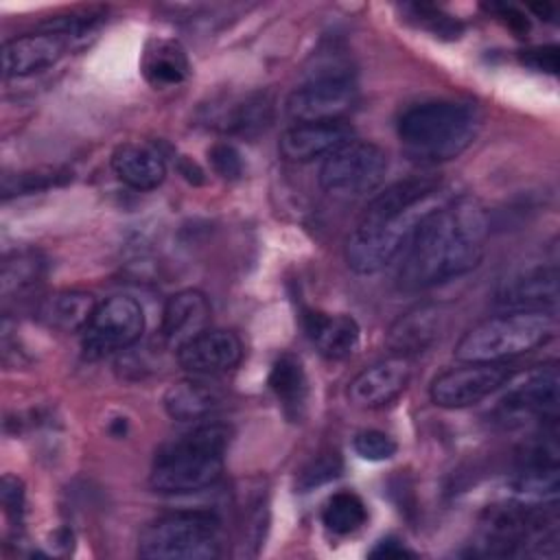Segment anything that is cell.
Segmentation results:
<instances>
[{"label": "cell", "instance_id": "obj_1", "mask_svg": "<svg viewBox=\"0 0 560 560\" xmlns=\"http://www.w3.org/2000/svg\"><path fill=\"white\" fill-rule=\"evenodd\" d=\"M488 241V219L472 199L438 203L429 210L402 249L398 287L422 291L472 271Z\"/></svg>", "mask_w": 560, "mask_h": 560}, {"label": "cell", "instance_id": "obj_2", "mask_svg": "<svg viewBox=\"0 0 560 560\" xmlns=\"http://www.w3.org/2000/svg\"><path fill=\"white\" fill-rule=\"evenodd\" d=\"M440 179L413 175L378 192L346 238V262L359 276L387 267L402 254L422 217L438 206Z\"/></svg>", "mask_w": 560, "mask_h": 560}, {"label": "cell", "instance_id": "obj_3", "mask_svg": "<svg viewBox=\"0 0 560 560\" xmlns=\"http://www.w3.org/2000/svg\"><path fill=\"white\" fill-rule=\"evenodd\" d=\"M481 127L479 109L455 98H427L405 107L396 120L402 151L418 162L438 164L464 153Z\"/></svg>", "mask_w": 560, "mask_h": 560}, {"label": "cell", "instance_id": "obj_4", "mask_svg": "<svg viewBox=\"0 0 560 560\" xmlns=\"http://www.w3.org/2000/svg\"><path fill=\"white\" fill-rule=\"evenodd\" d=\"M230 440L228 424L208 422L162 444L151 462V488L162 494H190L210 488L223 472Z\"/></svg>", "mask_w": 560, "mask_h": 560}, {"label": "cell", "instance_id": "obj_5", "mask_svg": "<svg viewBox=\"0 0 560 560\" xmlns=\"http://www.w3.org/2000/svg\"><path fill=\"white\" fill-rule=\"evenodd\" d=\"M553 315L540 308H510L475 324L455 346L459 361H510L542 346L553 335Z\"/></svg>", "mask_w": 560, "mask_h": 560}, {"label": "cell", "instance_id": "obj_6", "mask_svg": "<svg viewBox=\"0 0 560 560\" xmlns=\"http://www.w3.org/2000/svg\"><path fill=\"white\" fill-rule=\"evenodd\" d=\"M221 553V518L210 510L162 514L138 538V556L147 560H212Z\"/></svg>", "mask_w": 560, "mask_h": 560}, {"label": "cell", "instance_id": "obj_7", "mask_svg": "<svg viewBox=\"0 0 560 560\" xmlns=\"http://www.w3.org/2000/svg\"><path fill=\"white\" fill-rule=\"evenodd\" d=\"M556 512L536 503L510 501L492 505L481 518V545L490 556H514L518 551L545 553V545L556 547Z\"/></svg>", "mask_w": 560, "mask_h": 560}, {"label": "cell", "instance_id": "obj_8", "mask_svg": "<svg viewBox=\"0 0 560 560\" xmlns=\"http://www.w3.org/2000/svg\"><path fill=\"white\" fill-rule=\"evenodd\" d=\"M387 171V153L368 140H350L324 158L319 186L332 199H361L376 190Z\"/></svg>", "mask_w": 560, "mask_h": 560}, {"label": "cell", "instance_id": "obj_9", "mask_svg": "<svg viewBox=\"0 0 560 560\" xmlns=\"http://www.w3.org/2000/svg\"><path fill=\"white\" fill-rule=\"evenodd\" d=\"M359 88L350 72L326 70L295 88L287 103V116L293 122H326L346 120V114L357 105Z\"/></svg>", "mask_w": 560, "mask_h": 560}, {"label": "cell", "instance_id": "obj_10", "mask_svg": "<svg viewBox=\"0 0 560 560\" xmlns=\"http://www.w3.org/2000/svg\"><path fill=\"white\" fill-rule=\"evenodd\" d=\"M144 330V313L131 295H112L101 302L81 332L88 359H103L133 346Z\"/></svg>", "mask_w": 560, "mask_h": 560}, {"label": "cell", "instance_id": "obj_11", "mask_svg": "<svg viewBox=\"0 0 560 560\" xmlns=\"http://www.w3.org/2000/svg\"><path fill=\"white\" fill-rule=\"evenodd\" d=\"M514 370L508 361L479 363L462 361V365L444 370L429 385V396L438 407L464 409L481 402L512 378Z\"/></svg>", "mask_w": 560, "mask_h": 560}, {"label": "cell", "instance_id": "obj_12", "mask_svg": "<svg viewBox=\"0 0 560 560\" xmlns=\"http://www.w3.org/2000/svg\"><path fill=\"white\" fill-rule=\"evenodd\" d=\"M74 42H79L77 35L55 24H46L35 33L18 35L2 46V74L4 79H13L48 70L72 48Z\"/></svg>", "mask_w": 560, "mask_h": 560}, {"label": "cell", "instance_id": "obj_13", "mask_svg": "<svg viewBox=\"0 0 560 560\" xmlns=\"http://www.w3.org/2000/svg\"><path fill=\"white\" fill-rule=\"evenodd\" d=\"M558 418V368L542 365L512 387L499 402V420L523 424L529 420L556 422Z\"/></svg>", "mask_w": 560, "mask_h": 560}, {"label": "cell", "instance_id": "obj_14", "mask_svg": "<svg viewBox=\"0 0 560 560\" xmlns=\"http://www.w3.org/2000/svg\"><path fill=\"white\" fill-rule=\"evenodd\" d=\"M411 381L409 357H387L359 372L346 389L348 400L359 409H381L394 402Z\"/></svg>", "mask_w": 560, "mask_h": 560}, {"label": "cell", "instance_id": "obj_15", "mask_svg": "<svg viewBox=\"0 0 560 560\" xmlns=\"http://www.w3.org/2000/svg\"><path fill=\"white\" fill-rule=\"evenodd\" d=\"M243 359L236 332L208 328L177 350V363L192 376H217L234 370Z\"/></svg>", "mask_w": 560, "mask_h": 560}, {"label": "cell", "instance_id": "obj_16", "mask_svg": "<svg viewBox=\"0 0 560 560\" xmlns=\"http://www.w3.org/2000/svg\"><path fill=\"white\" fill-rule=\"evenodd\" d=\"M271 116V96L267 92H247L208 105L203 122L221 133L256 136L269 127Z\"/></svg>", "mask_w": 560, "mask_h": 560}, {"label": "cell", "instance_id": "obj_17", "mask_svg": "<svg viewBox=\"0 0 560 560\" xmlns=\"http://www.w3.org/2000/svg\"><path fill=\"white\" fill-rule=\"evenodd\" d=\"M350 140H354V129L348 120L295 122L280 136L278 151L289 162H311L330 155Z\"/></svg>", "mask_w": 560, "mask_h": 560}, {"label": "cell", "instance_id": "obj_18", "mask_svg": "<svg viewBox=\"0 0 560 560\" xmlns=\"http://www.w3.org/2000/svg\"><path fill=\"white\" fill-rule=\"evenodd\" d=\"M516 490L529 499L545 501L556 499L558 492V442H556V424L542 429V435L534 440L525 455L521 457V466L516 470Z\"/></svg>", "mask_w": 560, "mask_h": 560}, {"label": "cell", "instance_id": "obj_19", "mask_svg": "<svg viewBox=\"0 0 560 560\" xmlns=\"http://www.w3.org/2000/svg\"><path fill=\"white\" fill-rule=\"evenodd\" d=\"M210 328V302L197 289H184L173 293L162 311V337L171 350H179L184 343Z\"/></svg>", "mask_w": 560, "mask_h": 560}, {"label": "cell", "instance_id": "obj_20", "mask_svg": "<svg viewBox=\"0 0 560 560\" xmlns=\"http://www.w3.org/2000/svg\"><path fill=\"white\" fill-rule=\"evenodd\" d=\"M304 330L317 352L330 361L348 359L361 339V328L352 315L346 313H322V311H306L302 315Z\"/></svg>", "mask_w": 560, "mask_h": 560}, {"label": "cell", "instance_id": "obj_21", "mask_svg": "<svg viewBox=\"0 0 560 560\" xmlns=\"http://www.w3.org/2000/svg\"><path fill=\"white\" fill-rule=\"evenodd\" d=\"M444 306L440 304H418L402 313L387 332L389 348L400 357H411L424 352L444 326Z\"/></svg>", "mask_w": 560, "mask_h": 560}, {"label": "cell", "instance_id": "obj_22", "mask_svg": "<svg viewBox=\"0 0 560 560\" xmlns=\"http://www.w3.org/2000/svg\"><path fill=\"white\" fill-rule=\"evenodd\" d=\"M112 171L133 190H153L166 177V162L149 144L122 142L112 153Z\"/></svg>", "mask_w": 560, "mask_h": 560}, {"label": "cell", "instance_id": "obj_23", "mask_svg": "<svg viewBox=\"0 0 560 560\" xmlns=\"http://www.w3.org/2000/svg\"><path fill=\"white\" fill-rule=\"evenodd\" d=\"M140 72L155 90L177 88L190 77V59L179 42L153 37L142 50Z\"/></svg>", "mask_w": 560, "mask_h": 560}, {"label": "cell", "instance_id": "obj_24", "mask_svg": "<svg viewBox=\"0 0 560 560\" xmlns=\"http://www.w3.org/2000/svg\"><path fill=\"white\" fill-rule=\"evenodd\" d=\"M267 383L284 416L289 420H300L308 402V376L302 359L293 352L278 354L271 363Z\"/></svg>", "mask_w": 560, "mask_h": 560}, {"label": "cell", "instance_id": "obj_25", "mask_svg": "<svg viewBox=\"0 0 560 560\" xmlns=\"http://www.w3.org/2000/svg\"><path fill=\"white\" fill-rule=\"evenodd\" d=\"M556 271L534 267L505 280L497 291V302L508 308H540L556 304Z\"/></svg>", "mask_w": 560, "mask_h": 560}, {"label": "cell", "instance_id": "obj_26", "mask_svg": "<svg viewBox=\"0 0 560 560\" xmlns=\"http://www.w3.org/2000/svg\"><path fill=\"white\" fill-rule=\"evenodd\" d=\"M96 300L88 291L63 289L46 295L37 306V317L61 332H83L96 311Z\"/></svg>", "mask_w": 560, "mask_h": 560}, {"label": "cell", "instance_id": "obj_27", "mask_svg": "<svg viewBox=\"0 0 560 560\" xmlns=\"http://www.w3.org/2000/svg\"><path fill=\"white\" fill-rule=\"evenodd\" d=\"M221 402V396L214 387L201 378H182L166 387L162 405L164 411L179 422H192L210 416Z\"/></svg>", "mask_w": 560, "mask_h": 560}, {"label": "cell", "instance_id": "obj_28", "mask_svg": "<svg viewBox=\"0 0 560 560\" xmlns=\"http://www.w3.org/2000/svg\"><path fill=\"white\" fill-rule=\"evenodd\" d=\"M368 521V508L363 499L352 490H339L330 494L322 508V523L337 536H348L361 529Z\"/></svg>", "mask_w": 560, "mask_h": 560}, {"label": "cell", "instance_id": "obj_29", "mask_svg": "<svg viewBox=\"0 0 560 560\" xmlns=\"http://www.w3.org/2000/svg\"><path fill=\"white\" fill-rule=\"evenodd\" d=\"M400 11L413 20L418 26L422 28H429L433 35L438 37H444L448 35L451 39L453 37H459L462 33V22L455 20L451 13L442 11L440 7L435 4H424V2H413V4H402Z\"/></svg>", "mask_w": 560, "mask_h": 560}, {"label": "cell", "instance_id": "obj_30", "mask_svg": "<svg viewBox=\"0 0 560 560\" xmlns=\"http://www.w3.org/2000/svg\"><path fill=\"white\" fill-rule=\"evenodd\" d=\"M42 267H44V262L33 252H20L13 258H7L4 267H2L4 291H9L11 287L24 289V287L37 282V278L42 273Z\"/></svg>", "mask_w": 560, "mask_h": 560}, {"label": "cell", "instance_id": "obj_31", "mask_svg": "<svg viewBox=\"0 0 560 560\" xmlns=\"http://www.w3.org/2000/svg\"><path fill=\"white\" fill-rule=\"evenodd\" d=\"M352 448L361 459L368 462H385L392 459L398 451V444L392 435H387L385 431L378 429H363L354 435L352 440Z\"/></svg>", "mask_w": 560, "mask_h": 560}, {"label": "cell", "instance_id": "obj_32", "mask_svg": "<svg viewBox=\"0 0 560 560\" xmlns=\"http://www.w3.org/2000/svg\"><path fill=\"white\" fill-rule=\"evenodd\" d=\"M341 468H343V464H341L339 453H335V451L322 453L302 468V472L298 475V488L302 492H306V490L317 488L326 481H332L335 477H339Z\"/></svg>", "mask_w": 560, "mask_h": 560}, {"label": "cell", "instance_id": "obj_33", "mask_svg": "<svg viewBox=\"0 0 560 560\" xmlns=\"http://www.w3.org/2000/svg\"><path fill=\"white\" fill-rule=\"evenodd\" d=\"M208 162L223 179H238L243 175V158L232 142H214L208 149Z\"/></svg>", "mask_w": 560, "mask_h": 560}, {"label": "cell", "instance_id": "obj_34", "mask_svg": "<svg viewBox=\"0 0 560 560\" xmlns=\"http://www.w3.org/2000/svg\"><path fill=\"white\" fill-rule=\"evenodd\" d=\"M57 175L55 173H20V175H4L2 182V192L4 199H9L11 195H24V192H35L42 190L50 184H55Z\"/></svg>", "mask_w": 560, "mask_h": 560}, {"label": "cell", "instance_id": "obj_35", "mask_svg": "<svg viewBox=\"0 0 560 560\" xmlns=\"http://www.w3.org/2000/svg\"><path fill=\"white\" fill-rule=\"evenodd\" d=\"M518 61L536 72L556 74L558 72V46H534L518 52Z\"/></svg>", "mask_w": 560, "mask_h": 560}, {"label": "cell", "instance_id": "obj_36", "mask_svg": "<svg viewBox=\"0 0 560 560\" xmlns=\"http://www.w3.org/2000/svg\"><path fill=\"white\" fill-rule=\"evenodd\" d=\"M0 497H2V508L4 512L20 521L22 514H24V486L22 481L15 477V475H4L2 477V490H0Z\"/></svg>", "mask_w": 560, "mask_h": 560}, {"label": "cell", "instance_id": "obj_37", "mask_svg": "<svg viewBox=\"0 0 560 560\" xmlns=\"http://www.w3.org/2000/svg\"><path fill=\"white\" fill-rule=\"evenodd\" d=\"M370 558H383V560H402V558H416V551H411L402 540L396 536L381 538L374 549L370 551Z\"/></svg>", "mask_w": 560, "mask_h": 560}, {"label": "cell", "instance_id": "obj_38", "mask_svg": "<svg viewBox=\"0 0 560 560\" xmlns=\"http://www.w3.org/2000/svg\"><path fill=\"white\" fill-rule=\"evenodd\" d=\"M490 13H494L497 18H501L512 31H527L529 28V22H527V15L521 13L518 9L510 7V4H490L486 7Z\"/></svg>", "mask_w": 560, "mask_h": 560}]
</instances>
